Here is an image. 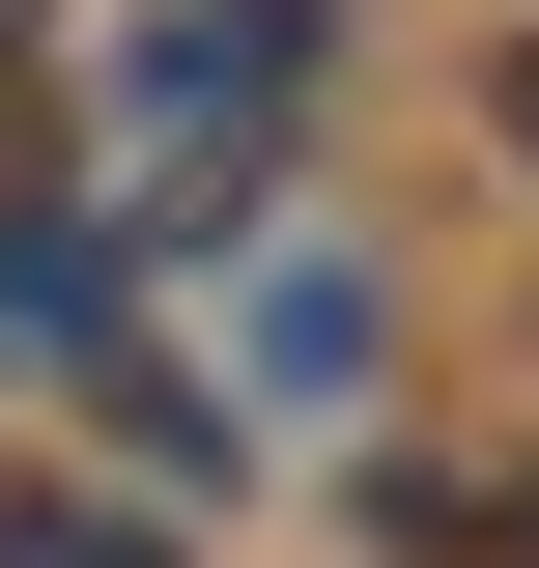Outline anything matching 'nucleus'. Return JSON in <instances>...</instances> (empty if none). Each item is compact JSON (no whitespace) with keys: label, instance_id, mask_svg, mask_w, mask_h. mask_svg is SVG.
Segmentation results:
<instances>
[{"label":"nucleus","instance_id":"f257e3e1","mask_svg":"<svg viewBox=\"0 0 539 568\" xmlns=\"http://www.w3.org/2000/svg\"><path fill=\"white\" fill-rule=\"evenodd\" d=\"M511 142H539V58H511Z\"/></svg>","mask_w":539,"mask_h":568}]
</instances>
